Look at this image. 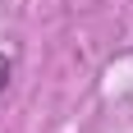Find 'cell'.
I'll list each match as a JSON object with an SVG mask.
<instances>
[{"label": "cell", "mask_w": 133, "mask_h": 133, "mask_svg": "<svg viewBox=\"0 0 133 133\" xmlns=\"http://www.w3.org/2000/svg\"><path fill=\"white\" fill-rule=\"evenodd\" d=\"M5 83H9V60L0 55V92H5Z\"/></svg>", "instance_id": "obj_1"}]
</instances>
